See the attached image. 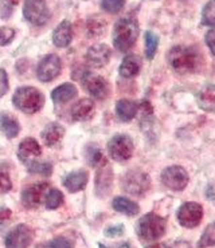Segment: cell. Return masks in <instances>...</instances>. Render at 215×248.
I'll return each mask as SVG.
<instances>
[{"mask_svg":"<svg viewBox=\"0 0 215 248\" xmlns=\"http://www.w3.org/2000/svg\"><path fill=\"white\" fill-rule=\"evenodd\" d=\"M86 160L89 162V165L92 167H104L105 165V157L102 155V152L96 148V146H90L86 150Z\"/></svg>","mask_w":215,"mask_h":248,"instance_id":"4316f807","label":"cell"},{"mask_svg":"<svg viewBox=\"0 0 215 248\" xmlns=\"http://www.w3.org/2000/svg\"><path fill=\"white\" fill-rule=\"evenodd\" d=\"M61 73V59L57 55H47L42 59L38 67H36V75L42 82H50L54 78H57Z\"/></svg>","mask_w":215,"mask_h":248,"instance_id":"8fae6325","label":"cell"},{"mask_svg":"<svg viewBox=\"0 0 215 248\" xmlns=\"http://www.w3.org/2000/svg\"><path fill=\"white\" fill-rule=\"evenodd\" d=\"M108 152L113 160L127 161L133 155V141L127 134H117L109 141Z\"/></svg>","mask_w":215,"mask_h":248,"instance_id":"8992f818","label":"cell"},{"mask_svg":"<svg viewBox=\"0 0 215 248\" xmlns=\"http://www.w3.org/2000/svg\"><path fill=\"white\" fill-rule=\"evenodd\" d=\"M99 19H97V17H93V19H90L89 20V23H87V29H89V31L92 32L93 35H99L101 34L102 31H105V22L99 24Z\"/></svg>","mask_w":215,"mask_h":248,"instance_id":"d590c367","label":"cell"},{"mask_svg":"<svg viewBox=\"0 0 215 248\" xmlns=\"http://www.w3.org/2000/svg\"><path fill=\"white\" fill-rule=\"evenodd\" d=\"M33 230L29 225L20 224L15 227L6 237L7 248H27L33 242Z\"/></svg>","mask_w":215,"mask_h":248,"instance_id":"30bf717a","label":"cell"},{"mask_svg":"<svg viewBox=\"0 0 215 248\" xmlns=\"http://www.w3.org/2000/svg\"><path fill=\"white\" fill-rule=\"evenodd\" d=\"M94 114V104L90 99L83 98L80 99L77 104L73 105L71 108V117L76 121H87L90 120Z\"/></svg>","mask_w":215,"mask_h":248,"instance_id":"2e32d148","label":"cell"},{"mask_svg":"<svg viewBox=\"0 0 215 248\" xmlns=\"http://www.w3.org/2000/svg\"><path fill=\"white\" fill-rule=\"evenodd\" d=\"M124 4H125V0H102L101 3L105 11L111 12V14H117L121 11Z\"/></svg>","mask_w":215,"mask_h":248,"instance_id":"1f68e13d","label":"cell"},{"mask_svg":"<svg viewBox=\"0 0 215 248\" xmlns=\"http://www.w3.org/2000/svg\"><path fill=\"white\" fill-rule=\"evenodd\" d=\"M203 217V208L198 202H184L178 211V220L182 227L195 228Z\"/></svg>","mask_w":215,"mask_h":248,"instance_id":"ba28073f","label":"cell"},{"mask_svg":"<svg viewBox=\"0 0 215 248\" xmlns=\"http://www.w3.org/2000/svg\"><path fill=\"white\" fill-rule=\"evenodd\" d=\"M83 83L86 86L87 92L96 99H104L109 94V85L101 75L86 73L83 77Z\"/></svg>","mask_w":215,"mask_h":248,"instance_id":"7c38bea8","label":"cell"},{"mask_svg":"<svg viewBox=\"0 0 215 248\" xmlns=\"http://www.w3.org/2000/svg\"><path fill=\"white\" fill-rule=\"evenodd\" d=\"M17 1H19V0H6V3L10 6V8H12V6L17 4Z\"/></svg>","mask_w":215,"mask_h":248,"instance_id":"7bdbcfd3","label":"cell"},{"mask_svg":"<svg viewBox=\"0 0 215 248\" xmlns=\"http://www.w3.org/2000/svg\"><path fill=\"white\" fill-rule=\"evenodd\" d=\"M165 220L156 214H147L137 223L136 231L143 240L152 242L162 237L165 232Z\"/></svg>","mask_w":215,"mask_h":248,"instance_id":"277c9868","label":"cell"},{"mask_svg":"<svg viewBox=\"0 0 215 248\" xmlns=\"http://www.w3.org/2000/svg\"><path fill=\"white\" fill-rule=\"evenodd\" d=\"M111 59V50L106 45H94L86 52L87 63L93 67H102Z\"/></svg>","mask_w":215,"mask_h":248,"instance_id":"9a60e30c","label":"cell"},{"mask_svg":"<svg viewBox=\"0 0 215 248\" xmlns=\"http://www.w3.org/2000/svg\"><path fill=\"white\" fill-rule=\"evenodd\" d=\"M122 233H124V225H115V227H111V228H108L106 231H105V235L109 237H117V236H121Z\"/></svg>","mask_w":215,"mask_h":248,"instance_id":"ab89813d","label":"cell"},{"mask_svg":"<svg viewBox=\"0 0 215 248\" xmlns=\"http://www.w3.org/2000/svg\"><path fill=\"white\" fill-rule=\"evenodd\" d=\"M202 23L209 27H215V0H210L202 11Z\"/></svg>","mask_w":215,"mask_h":248,"instance_id":"f546056e","label":"cell"},{"mask_svg":"<svg viewBox=\"0 0 215 248\" xmlns=\"http://www.w3.org/2000/svg\"><path fill=\"white\" fill-rule=\"evenodd\" d=\"M213 246H215V221L207 225V228L204 230L198 242L199 248H207L213 247Z\"/></svg>","mask_w":215,"mask_h":248,"instance_id":"f1b7e54d","label":"cell"},{"mask_svg":"<svg viewBox=\"0 0 215 248\" xmlns=\"http://www.w3.org/2000/svg\"><path fill=\"white\" fill-rule=\"evenodd\" d=\"M140 69H141V59L137 55H128L120 66V74L124 78H133L139 74Z\"/></svg>","mask_w":215,"mask_h":248,"instance_id":"ffe728a7","label":"cell"},{"mask_svg":"<svg viewBox=\"0 0 215 248\" xmlns=\"http://www.w3.org/2000/svg\"><path fill=\"white\" fill-rule=\"evenodd\" d=\"M49 185L42 183V184L31 185L29 188H26L22 193V202L26 208H36L41 205L43 199L46 196V190Z\"/></svg>","mask_w":215,"mask_h":248,"instance_id":"4fadbf2b","label":"cell"},{"mask_svg":"<svg viewBox=\"0 0 215 248\" xmlns=\"http://www.w3.org/2000/svg\"><path fill=\"white\" fill-rule=\"evenodd\" d=\"M29 169L31 172L34 173H39V174H45V176H49L51 174V165L49 164H38V162H33L30 164Z\"/></svg>","mask_w":215,"mask_h":248,"instance_id":"d6a6232c","label":"cell"},{"mask_svg":"<svg viewBox=\"0 0 215 248\" xmlns=\"http://www.w3.org/2000/svg\"><path fill=\"white\" fill-rule=\"evenodd\" d=\"M15 31L8 27H0V46H6L14 39Z\"/></svg>","mask_w":215,"mask_h":248,"instance_id":"836d02e7","label":"cell"},{"mask_svg":"<svg viewBox=\"0 0 215 248\" xmlns=\"http://www.w3.org/2000/svg\"><path fill=\"white\" fill-rule=\"evenodd\" d=\"M64 202V195L57 189H50L46 196V207L49 209H55Z\"/></svg>","mask_w":215,"mask_h":248,"instance_id":"4dcf8cb0","label":"cell"},{"mask_svg":"<svg viewBox=\"0 0 215 248\" xmlns=\"http://www.w3.org/2000/svg\"><path fill=\"white\" fill-rule=\"evenodd\" d=\"M49 248H73V246H71L69 240H66L65 237H57V239H54V240L50 243Z\"/></svg>","mask_w":215,"mask_h":248,"instance_id":"74e56055","label":"cell"},{"mask_svg":"<svg viewBox=\"0 0 215 248\" xmlns=\"http://www.w3.org/2000/svg\"><path fill=\"white\" fill-rule=\"evenodd\" d=\"M159 47V38L156 34H153L152 31H147L146 32V57L147 59H153L155 54Z\"/></svg>","mask_w":215,"mask_h":248,"instance_id":"83f0119b","label":"cell"},{"mask_svg":"<svg viewBox=\"0 0 215 248\" xmlns=\"http://www.w3.org/2000/svg\"><path fill=\"white\" fill-rule=\"evenodd\" d=\"M52 42L57 47H66L71 43V24L67 20L58 24L54 30Z\"/></svg>","mask_w":215,"mask_h":248,"instance_id":"ac0fdd59","label":"cell"},{"mask_svg":"<svg viewBox=\"0 0 215 248\" xmlns=\"http://www.w3.org/2000/svg\"><path fill=\"white\" fill-rule=\"evenodd\" d=\"M64 134V127L59 126L57 124H51V125H47L46 129L42 132V139L47 146H57L62 141Z\"/></svg>","mask_w":215,"mask_h":248,"instance_id":"44dd1931","label":"cell"},{"mask_svg":"<svg viewBox=\"0 0 215 248\" xmlns=\"http://www.w3.org/2000/svg\"><path fill=\"white\" fill-rule=\"evenodd\" d=\"M168 63L179 74L195 73L202 67L200 52L191 46H175L168 52Z\"/></svg>","mask_w":215,"mask_h":248,"instance_id":"6da1fadb","label":"cell"},{"mask_svg":"<svg viewBox=\"0 0 215 248\" xmlns=\"http://www.w3.org/2000/svg\"><path fill=\"white\" fill-rule=\"evenodd\" d=\"M147 248H168L165 244H163V243H153V244H151V246H148Z\"/></svg>","mask_w":215,"mask_h":248,"instance_id":"b9f144b4","label":"cell"},{"mask_svg":"<svg viewBox=\"0 0 215 248\" xmlns=\"http://www.w3.org/2000/svg\"><path fill=\"white\" fill-rule=\"evenodd\" d=\"M198 105L206 111H215V85H206L199 92Z\"/></svg>","mask_w":215,"mask_h":248,"instance_id":"d6986e66","label":"cell"},{"mask_svg":"<svg viewBox=\"0 0 215 248\" xmlns=\"http://www.w3.org/2000/svg\"><path fill=\"white\" fill-rule=\"evenodd\" d=\"M11 180H10V176L7 173L4 169L0 168V193H6L8 190L11 189Z\"/></svg>","mask_w":215,"mask_h":248,"instance_id":"e575fe53","label":"cell"},{"mask_svg":"<svg viewBox=\"0 0 215 248\" xmlns=\"http://www.w3.org/2000/svg\"><path fill=\"white\" fill-rule=\"evenodd\" d=\"M112 186V170L106 167H99L97 180H96V188L99 196H105L109 193Z\"/></svg>","mask_w":215,"mask_h":248,"instance_id":"603a6c76","label":"cell"},{"mask_svg":"<svg viewBox=\"0 0 215 248\" xmlns=\"http://www.w3.org/2000/svg\"><path fill=\"white\" fill-rule=\"evenodd\" d=\"M41 146L34 139L23 140L19 145V149H17V156L20 158V161L24 162L27 167L30 164L35 162V160L41 156Z\"/></svg>","mask_w":215,"mask_h":248,"instance_id":"5bb4252c","label":"cell"},{"mask_svg":"<svg viewBox=\"0 0 215 248\" xmlns=\"http://www.w3.org/2000/svg\"><path fill=\"white\" fill-rule=\"evenodd\" d=\"M87 183V173L85 170H77L66 176L65 179V186L70 190V192H78L82 188H85Z\"/></svg>","mask_w":215,"mask_h":248,"instance_id":"cb8c5ba5","label":"cell"},{"mask_svg":"<svg viewBox=\"0 0 215 248\" xmlns=\"http://www.w3.org/2000/svg\"><path fill=\"white\" fill-rule=\"evenodd\" d=\"M113 208L120 214L127 215V216H134L139 214L140 207L132 200H128L125 197H116L113 202H112Z\"/></svg>","mask_w":215,"mask_h":248,"instance_id":"d4e9b609","label":"cell"},{"mask_svg":"<svg viewBox=\"0 0 215 248\" xmlns=\"http://www.w3.org/2000/svg\"><path fill=\"white\" fill-rule=\"evenodd\" d=\"M12 101L17 109H20L27 114H33L41 109L45 98H43V94L35 87L26 86L17 89V93L14 94Z\"/></svg>","mask_w":215,"mask_h":248,"instance_id":"3957f363","label":"cell"},{"mask_svg":"<svg viewBox=\"0 0 215 248\" xmlns=\"http://www.w3.org/2000/svg\"><path fill=\"white\" fill-rule=\"evenodd\" d=\"M10 217H11V211L8 208H0V231L6 227Z\"/></svg>","mask_w":215,"mask_h":248,"instance_id":"f35d334b","label":"cell"},{"mask_svg":"<svg viewBox=\"0 0 215 248\" xmlns=\"http://www.w3.org/2000/svg\"><path fill=\"white\" fill-rule=\"evenodd\" d=\"M8 90V77L3 69H0V98L4 95Z\"/></svg>","mask_w":215,"mask_h":248,"instance_id":"8d00e7d4","label":"cell"},{"mask_svg":"<svg viewBox=\"0 0 215 248\" xmlns=\"http://www.w3.org/2000/svg\"><path fill=\"white\" fill-rule=\"evenodd\" d=\"M0 129L6 134L7 137L14 139L17 137L19 133V124L17 121L10 114H3L0 117Z\"/></svg>","mask_w":215,"mask_h":248,"instance_id":"484cf974","label":"cell"},{"mask_svg":"<svg viewBox=\"0 0 215 248\" xmlns=\"http://www.w3.org/2000/svg\"><path fill=\"white\" fill-rule=\"evenodd\" d=\"M188 173L184 168L174 167L165 168L162 173V183L171 190H183L188 184Z\"/></svg>","mask_w":215,"mask_h":248,"instance_id":"9c48e42d","label":"cell"},{"mask_svg":"<svg viewBox=\"0 0 215 248\" xmlns=\"http://www.w3.org/2000/svg\"><path fill=\"white\" fill-rule=\"evenodd\" d=\"M99 248H108V247H104V246H99ZM117 248H129L128 244H122V246H120V247Z\"/></svg>","mask_w":215,"mask_h":248,"instance_id":"ee69618b","label":"cell"},{"mask_svg":"<svg viewBox=\"0 0 215 248\" xmlns=\"http://www.w3.org/2000/svg\"><path fill=\"white\" fill-rule=\"evenodd\" d=\"M137 110H139V105L133 101H129V99H121L116 105L117 117L124 122L133 120L137 114Z\"/></svg>","mask_w":215,"mask_h":248,"instance_id":"e0dca14e","label":"cell"},{"mask_svg":"<svg viewBox=\"0 0 215 248\" xmlns=\"http://www.w3.org/2000/svg\"><path fill=\"white\" fill-rule=\"evenodd\" d=\"M139 36V24L132 17H122L113 30V45L118 51H129Z\"/></svg>","mask_w":215,"mask_h":248,"instance_id":"7a4b0ae2","label":"cell"},{"mask_svg":"<svg viewBox=\"0 0 215 248\" xmlns=\"http://www.w3.org/2000/svg\"><path fill=\"white\" fill-rule=\"evenodd\" d=\"M23 14L24 17L34 26H43L50 17L46 0H26Z\"/></svg>","mask_w":215,"mask_h":248,"instance_id":"52a82bcc","label":"cell"},{"mask_svg":"<svg viewBox=\"0 0 215 248\" xmlns=\"http://www.w3.org/2000/svg\"><path fill=\"white\" fill-rule=\"evenodd\" d=\"M206 43L213 52V55H215V29L210 30L207 35H206Z\"/></svg>","mask_w":215,"mask_h":248,"instance_id":"60d3db41","label":"cell"},{"mask_svg":"<svg viewBox=\"0 0 215 248\" xmlns=\"http://www.w3.org/2000/svg\"><path fill=\"white\" fill-rule=\"evenodd\" d=\"M76 86L71 85V83H65V85H61V86L57 87L52 92L51 98L55 104H66V102H69L73 98H76Z\"/></svg>","mask_w":215,"mask_h":248,"instance_id":"7402d4cb","label":"cell"},{"mask_svg":"<svg viewBox=\"0 0 215 248\" xmlns=\"http://www.w3.org/2000/svg\"><path fill=\"white\" fill-rule=\"evenodd\" d=\"M151 186L148 174L141 170H131L122 179V188L133 196H143Z\"/></svg>","mask_w":215,"mask_h":248,"instance_id":"5b68a950","label":"cell"}]
</instances>
